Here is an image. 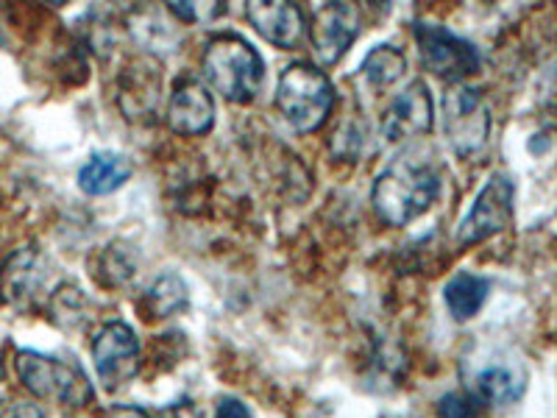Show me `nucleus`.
<instances>
[{"label": "nucleus", "instance_id": "obj_25", "mask_svg": "<svg viewBox=\"0 0 557 418\" xmlns=\"http://www.w3.org/2000/svg\"><path fill=\"white\" fill-rule=\"evenodd\" d=\"M107 418H151L143 407H132V405H123V407H112L107 413Z\"/></svg>", "mask_w": 557, "mask_h": 418}, {"label": "nucleus", "instance_id": "obj_10", "mask_svg": "<svg viewBox=\"0 0 557 418\" xmlns=\"http://www.w3.org/2000/svg\"><path fill=\"white\" fill-rule=\"evenodd\" d=\"M432 123H435V107H432L430 87L421 78H416L393 98L391 107L382 114L380 126L391 143H401V139L430 134Z\"/></svg>", "mask_w": 557, "mask_h": 418}, {"label": "nucleus", "instance_id": "obj_7", "mask_svg": "<svg viewBox=\"0 0 557 418\" xmlns=\"http://www.w3.org/2000/svg\"><path fill=\"white\" fill-rule=\"evenodd\" d=\"M416 42L421 64L430 70L432 76L457 84L460 78L480 70V51L474 45L469 39L457 37L441 23H424V20L416 23Z\"/></svg>", "mask_w": 557, "mask_h": 418}, {"label": "nucleus", "instance_id": "obj_19", "mask_svg": "<svg viewBox=\"0 0 557 418\" xmlns=\"http://www.w3.org/2000/svg\"><path fill=\"white\" fill-rule=\"evenodd\" d=\"M48 310H51L53 323H59L62 330H78L87 321L89 305L76 285H62L48 298Z\"/></svg>", "mask_w": 557, "mask_h": 418}, {"label": "nucleus", "instance_id": "obj_11", "mask_svg": "<svg viewBox=\"0 0 557 418\" xmlns=\"http://www.w3.org/2000/svg\"><path fill=\"white\" fill-rule=\"evenodd\" d=\"M168 126L182 137H201L215 126V98L198 78H182L168 101Z\"/></svg>", "mask_w": 557, "mask_h": 418}, {"label": "nucleus", "instance_id": "obj_1", "mask_svg": "<svg viewBox=\"0 0 557 418\" xmlns=\"http://www.w3.org/2000/svg\"><path fill=\"white\" fill-rule=\"evenodd\" d=\"M441 193V173L426 157L407 151L396 157L371 187V204L387 226H407L421 218Z\"/></svg>", "mask_w": 557, "mask_h": 418}, {"label": "nucleus", "instance_id": "obj_14", "mask_svg": "<svg viewBox=\"0 0 557 418\" xmlns=\"http://www.w3.org/2000/svg\"><path fill=\"white\" fill-rule=\"evenodd\" d=\"M527 388V374L519 366H510V362H487L476 371L474 377V396L482 405L494 407H507L521 399V393Z\"/></svg>", "mask_w": 557, "mask_h": 418}, {"label": "nucleus", "instance_id": "obj_22", "mask_svg": "<svg viewBox=\"0 0 557 418\" xmlns=\"http://www.w3.org/2000/svg\"><path fill=\"white\" fill-rule=\"evenodd\" d=\"M157 418H203V410L193 399H182L165 410H159Z\"/></svg>", "mask_w": 557, "mask_h": 418}, {"label": "nucleus", "instance_id": "obj_9", "mask_svg": "<svg viewBox=\"0 0 557 418\" xmlns=\"http://www.w3.org/2000/svg\"><path fill=\"white\" fill-rule=\"evenodd\" d=\"M360 37V12L355 3H323L312 14L310 42L323 67L341 62Z\"/></svg>", "mask_w": 557, "mask_h": 418}, {"label": "nucleus", "instance_id": "obj_6", "mask_svg": "<svg viewBox=\"0 0 557 418\" xmlns=\"http://www.w3.org/2000/svg\"><path fill=\"white\" fill-rule=\"evenodd\" d=\"M513 179L507 176V173H494L485 182V187L476 193L474 207L469 209V216L462 218L460 226H457V246H476V243L505 232L513 223Z\"/></svg>", "mask_w": 557, "mask_h": 418}, {"label": "nucleus", "instance_id": "obj_8", "mask_svg": "<svg viewBox=\"0 0 557 418\" xmlns=\"http://www.w3.org/2000/svg\"><path fill=\"white\" fill-rule=\"evenodd\" d=\"M92 362L107 391L126 385L139 366V341L132 327L123 321L107 323L92 341Z\"/></svg>", "mask_w": 557, "mask_h": 418}, {"label": "nucleus", "instance_id": "obj_12", "mask_svg": "<svg viewBox=\"0 0 557 418\" xmlns=\"http://www.w3.org/2000/svg\"><path fill=\"white\" fill-rule=\"evenodd\" d=\"M246 20L251 28L282 51H293L305 39V12L285 0H248Z\"/></svg>", "mask_w": 557, "mask_h": 418}, {"label": "nucleus", "instance_id": "obj_13", "mask_svg": "<svg viewBox=\"0 0 557 418\" xmlns=\"http://www.w3.org/2000/svg\"><path fill=\"white\" fill-rule=\"evenodd\" d=\"M45 279H48V260L42 251L37 246L17 248L0 268V293L9 305L28 307L45 287Z\"/></svg>", "mask_w": 557, "mask_h": 418}, {"label": "nucleus", "instance_id": "obj_21", "mask_svg": "<svg viewBox=\"0 0 557 418\" xmlns=\"http://www.w3.org/2000/svg\"><path fill=\"white\" fill-rule=\"evenodd\" d=\"M168 12L178 23H212L226 14V7L223 3H168Z\"/></svg>", "mask_w": 557, "mask_h": 418}, {"label": "nucleus", "instance_id": "obj_17", "mask_svg": "<svg viewBox=\"0 0 557 418\" xmlns=\"http://www.w3.org/2000/svg\"><path fill=\"white\" fill-rule=\"evenodd\" d=\"M407 59L396 45H380L360 64V78L374 89H385L405 76Z\"/></svg>", "mask_w": 557, "mask_h": 418}, {"label": "nucleus", "instance_id": "obj_4", "mask_svg": "<svg viewBox=\"0 0 557 418\" xmlns=\"http://www.w3.org/2000/svg\"><path fill=\"white\" fill-rule=\"evenodd\" d=\"M444 112H441V126H444V137L451 146L457 157H474L487 146L491 128H494V118H491V107H487L485 96L476 87L469 84H451L444 93L441 101Z\"/></svg>", "mask_w": 557, "mask_h": 418}, {"label": "nucleus", "instance_id": "obj_24", "mask_svg": "<svg viewBox=\"0 0 557 418\" xmlns=\"http://www.w3.org/2000/svg\"><path fill=\"white\" fill-rule=\"evenodd\" d=\"M0 418H45V413L34 402H14V405L0 413Z\"/></svg>", "mask_w": 557, "mask_h": 418}, {"label": "nucleus", "instance_id": "obj_5", "mask_svg": "<svg viewBox=\"0 0 557 418\" xmlns=\"http://www.w3.org/2000/svg\"><path fill=\"white\" fill-rule=\"evenodd\" d=\"M17 374L39 399H57L67 407H84L92 402V388L76 362L45 357L39 352H20Z\"/></svg>", "mask_w": 557, "mask_h": 418}, {"label": "nucleus", "instance_id": "obj_2", "mask_svg": "<svg viewBox=\"0 0 557 418\" xmlns=\"http://www.w3.org/2000/svg\"><path fill=\"white\" fill-rule=\"evenodd\" d=\"M201 73L226 101L251 103L265 82V62L240 34H218L203 51Z\"/></svg>", "mask_w": 557, "mask_h": 418}, {"label": "nucleus", "instance_id": "obj_23", "mask_svg": "<svg viewBox=\"0 0 557 418\" xmlns=\"http://www.w3.org/2000/svg\"><path fill=\"white\" fill-rule=\"evenodd\" d=\"M215 418H253V416L240 399H235V396H223V399H218Z\"/></svg>", "mask_w": 557, "mask_h": 418}, {"label": "nucleus", "instance_id": "obj_20", "mask_svg": "<svg viewBox=\"0 0 557 418\" xmlns=\"http://www.w3.org/2000/svg\"><path fill=\"white\" fill-rule=\"evenodd\" d=\"M437 418H480V402L471 393H446L435 405Z\"/></svg>", "mask_w": 557, "mask_h": 418}, {"label": "nucleus", "instance_id": "obj_15", "mask_svg": "<svg viewBox=\"0 0 557 418\" xmlns=\"http://www.w3.org/2000/svg\"><path fill=\"white\" fill-rule=\"evenodd\" d=\"M132 162L121 153L98 151L87 159L78 171V187L84 196H109L121 190L123 184L132 179Z\"/></svg>", "mask_w": 557, "mask_h": 418}, {"label": "nucleus", "instance_id": "obj_26", "mask_svg": "<svg viewBox=\"0 0 557 418\" xmlns=\"http://www.w3.org/2000/svg\"><path fill=\"white\" fill-rule=\"evenodd\" d=\"M3 377H7V368H3V360H0V382H3Z\"/></svg>", "mask_w": 557, "mask_h": 418}, {"label": "nucleus", "instance_id": "obj_3", "mask_svg": "<svg viewBox=\"0 0 557 418\" xmlns=\"http://www.w3.org/2000/svg\"><path fill=\"white\" fill-rule=\"evenodd\" d=\"M332 103L335 87L321 67L296 62L282 70L276 84V109L296 132H318L330 118Z\"/></svg>", "mask_w": 557, "mask_h": 418}, {"label": "nucleus", "instance_id": "obj_18", "mask_svg": "<svg viewBox=\"0 0 557 418\" xmlns=\"http://www.w3.org/2000/svg\"><path fill=\"white\" fill-rule=\"evenodd\" d=\"M146 302L151 307V312L157 318H168L176 316L178 310L187 307L190 302V293H187V285H184V279L178 273H162V276L148 287Z\"/></svg>", "mask_w": 557, "mask_h": 418}, {"label": "nucleus", "instance_id": "obj_16", "mask_svg": "<svg viewBox=\"0 0 557 418\" xmlns=\"http://www.w3.org/2000/svg\"><path fill=\"white\" fill-rule=\"evenodd\" d=\"M487 296H491V279L476 276V273L469 271L455 273L444 287V302L449 307V316L460 323L471 321L485 307Z\"/></svg>", "mask_w": 557, "mask_h": 418}]
</instances>
